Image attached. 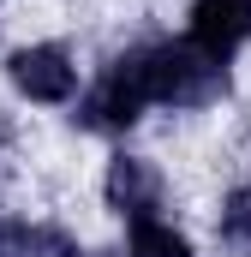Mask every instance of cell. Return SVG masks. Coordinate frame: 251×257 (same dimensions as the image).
Instances as JSON below:
<instances>
[{
  "label": "cell",
  "mask_w": 251,
  "mask_h": 257,
  "mask_svg": "<svg viewBox=\"0 0 251 257\" xmlns=\"http://www.w3.org/2000/svg\"><path fill=\"white\" fill-rule=\"evenodd\" d=\"M102 192H108V209H114V215H126V221H150V215L162 209V174H156L144 156H114Z\"/></svg>",
  "instance_id": "obj_4"
},
{
  "label": "cell",
  "mask_w": 251,
  "mask_h": 257,
  "mask_svg": "<svg viewBox=\"0 0 251 257\" xmlns=\"http://www.w3.org/2000/svg\"><path fill=\"white\" fill-rule=\"evenodd\" d=\"M191 42L227 60L239 42H251V0H191Z\"/></svg>",
  "instance_id": "obj_5"
},
{
  "label": "cell",
  "mask_w": 251,
  "mask_h": 257,
  "mask_svg": "<svg viewBox=\"0 0 251 257\" xmlns=\"http://www.w3.org/2000/svg\"><path fill=\"white\" fill-rule=\"evenodd\" d=\"M227 90V60L203 54L197 42H168V48H150V96L168 102V108H209L215 96Z\"/></svg>",
  "instance_id": "obj_1"
},
{
  "label": "cell",
  "mask_w": 251,
  "mask_h": 257,
  "mask_svg": "<svg viewBox=\"0 0 251 257\" xmlns=\"http://www.w3.org/2000/svg\"><path fill=\"white\" fill-rule=\"evenodd\" d=\"M221 245L227 251L251 257V186H239V192H227V203H221Z\"/></svg>",
  "instance_id": "obj_8"
},
{
  "label": "cell",
  "mask_w": 251,
  "mask_h": 257,
  "mask_svg": "<svg viewBox=\"0 0 251 257\" xmlns=\"http://www.w3.org/2000/svg\"><path fill=\"white\" fill-rule=\"evenodd\" d=\"M0 257H78L72 239L36 221H0Z\"/></svg>",
  "instance_id": "obj_6"
},
{
  "label": "cell",
  "mask_w": 251,
  "mask_h": 257,
  "mask_svg": "<svg viewBox=\"0 0 251 257\" xmlns=\"http://www.w3.org/2000/svg\"><path fill=\"white\" fill-rule=\"evenodd\" d=\"M150 102H156L150 96V48H132V54H120V60L96 78V90L78 102L72 120L84 132H126V126H138V114Z\"/></svg>",
  "instance_id": "obj_2"
},
{
  "label": "cell",
  "mask_w": 251,
  "mask_h": 257,
  "mask_svg": "<svg viewBox=\"0 0 251 257\" xmlns=\"http://www.w3.org/2000/svg\"><path fill=\"white\" fill-rule=\"evenodd\" d=\"M132 257H191V239L174 233V221L150 215V221H132Z\"/></svg>",
  "instance_id": "obj_7"
},
{
  "label": "cell",
  "mask_w": 251,
  "mask_h": 257,
  "mask_svg": "<svg viewBox=\"0 0 251 257\" xmlns=\"http://www.w3.org/2000/svg\"><path fill=\"white\" fill-rule=\"evenodd\" d=\"M12 84H18V96H30V102H72V90H78V66L66 48L54 42H36V48H18L12 54Z\"/></svg>",
  "instance_id": "obj_3"
}]
</instances>
